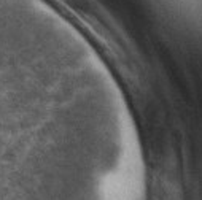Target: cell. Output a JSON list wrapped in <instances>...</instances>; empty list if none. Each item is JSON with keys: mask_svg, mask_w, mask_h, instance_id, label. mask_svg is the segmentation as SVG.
Segmentation results:
<instances>
[{"mask_svg": "<svg viewBox=\"0 0 202 200\" xmlns=\"http://www.w3.org/2000/svg\"><path fill=\"white\" fill-rule=\"evenodd\" d=\"M123 168H127V167H123ZM110 170H121V168H110ZM89 172H108V170H89ZM72 173H87V172H72ZM56 175H70V173H56Z\"/></svg>", "mask_w": 202, "mask_h": 200, "instance_id": "cell-1", "label": "cell"}]
</instances>
